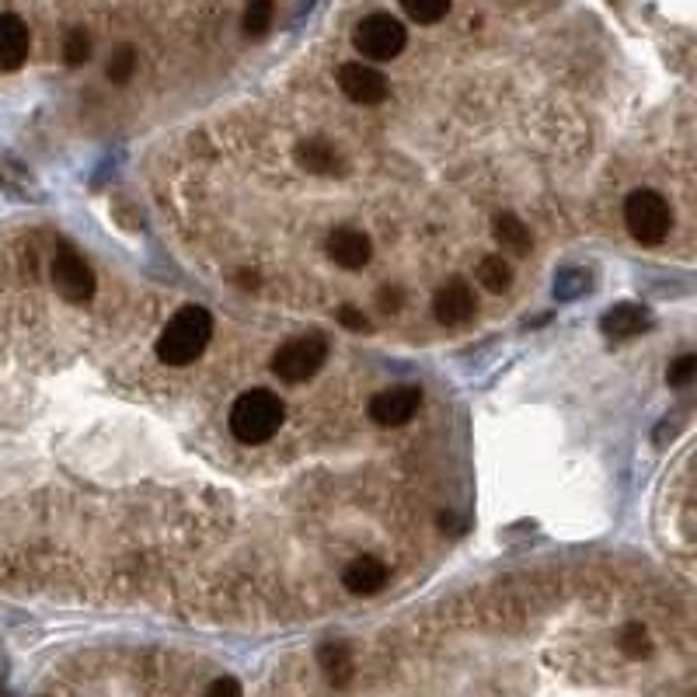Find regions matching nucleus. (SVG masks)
<instances>
[{
  "instance_id": "4be33fe9",
  "label": "nucleus",
  "mask_w": 697,
  "mask_h": 697,
  "mask_svg": "<svg viewBox=\"0 0 697 697\" xmlns=\"http://www.w3.org/2000/svg\"><path fill=\"white\" fill-rule=\"evenodd\" d=\"M105 74H108V81H112V84H126L129 77L137 74V50L133 46H119L112 53V60H108Z\"/></svg>"
},
{
  "instance_id": "393cba45",
  "label": "nucleus",
  "mask_w": 697,
  "mask_h": 697,
  "mask_svg": "<svg viewBox=\"0 0 697 697\" xmlns=\"http://www.w3.org/2000/svg\"><path fill=\"white\" fill-rule=\"evenodd\" d=\"M206 697H245V690H242V684H237L234 677H221V680L210 684Z\"/></svg>"
},
{
  "instance_id": "20e7f679",
  "label": "nucleus",
  "mask_w": 697,
  "mask_h": 697,
  "mask_svg": "<svg viewBox=\"0 0 697 697\" xmlns=\"http://www.w3.org/2000/svg\"><path fill=\"white\" fill-rule=\"evenodd\" d=\"M324 360H329V342H324L321 335H303V339H293V342L276 349L272 374L287 384H303L318 374V369L324 366Z\"/></svg>"
},
{
  "instance_id": "412c9836",
  "label": "nucleus",
  "mask_w": 697,
  "mask_h": 697,
  "mask_svg": "<svg viewBox=\"0 0 697 697\" xmlns=\"http://www.w3.org/2000/svg\"><path fill=\"white\" fill-rule=\"evenodd\" d=\"M87 56H92V35L84 29H71L67 39H63V60H67V67H84Z\"/></svg>"
},
{
  "instance_id": "a878e982",
  "label": "nucleus",
  "mask_w": 697,
  "mask_h": 697,
  "mask_svg": "<svg viewBox=\"0 0 697 697\" xmlns=\"http://www.w3.org/2000/svg\"><path fill=\"white\" fill-rule=\"evenodd\" d=\"M377 303H380V311L384 314H395V311H401V287H384L380 293H377Z\"/></svg>"
},
{
  "instance_id": "f8f14e48",
  "label": "nucleus",
  "mask_w": 697,
  "mask_h": 697,
  "mask_svg": "<svg viewBox=\"0 0 697 697\" xmlns=\"http://www.w3.org/2000/svg\"><path fill=\"white\" fill-rule=\"evenodd\" d=\"M329 258L342 269H363L369 258H374V245L363 230L342 227L329 237Z\"/></svg>"
},
{
  "instance_id": "dca6fc26",
  "label": "nucleus",
  "mask_w": 697,
  "mask_h": 697,
  "mask_svg": "<svg viewBox=\"0 0 697 697\" xmlns=\"http://www.w3.org/2000/svg\"><path fill=\"white\" fill-rule=\"evenodd\" d=\"M478 282H482L489 293H503L513 287V266L503 255H485L478 261Z\"/></svg>"
},
{
  "instance_id": "b1692460",
  "label": "nucleus",
  "mask_w": 697,
  "mask_h": 697,
  "mask_svg": "<svg viewBox=\"0 0 697 697\" xmlns=\"http://www.w3.org/2000/svg\"><path fill=\"white\" fill-rule=\"evenodd\" d=\"M694 377H697V356H694V353H684V356H677V360L669 363V369H666V380H669V387H687Z\"/></svg>"
},
{
  "instance_id": "2eb2a0df",
  "label": "nucleus",
  "mask_w": 697,
  "mask_h": 697,
  "mask_svg": "<svg viewBox=\"0 0 697 697\" xmlns=\"http://www.w3.org/2000/svg\"><path fill=\"white\" fill-rule=\"evenodd\" d=\"M297 161H300V168H308L314 174H335L342 168L339 150L329 140H318V137L314 140H303L297 147Z\"/></svg>"
},
{
  "instance_id": "9b49d317",
  "label": "nucleus",
  "mask_w": 697,
  "mask_h": 697,
  "mask_svg": "<svg viewBox=\"0 0 697 697\" xmlns=\"http://www.w3.org/2000/svg\"><path fill=\"white\" fill-rule=\"evenodd\" d=\"M29 46H32V35L29 25L21 21L18 14H0V71H18L25 67L29 60Z\"/></svg>"
},
{
  "instance_id": "ddd939ff",
  "label": "nucleus",
  "mask_w": 697,
  "mask_h": 697,
  "mask_svg": "<svg viewBox=\"0 0 697 697\" xmlns=\"http://www.w3.org/2000/svg\"><path fill=\"white\" fill-rule=\"evenodd\" d=\"M600 324L610 339H635L652 329V314L642 308V303H614Z\"/></svg>"
},
{
  "instance_id": "f257e3e1",
  "label": "nucleus",
  "mask_w": 697,
  "mask_h": 697,
  "mask_svg": "<svg viewBox=\"0 0 697 697\" xmlns=\"http://www.w3.org/2000/svg\"><path fill=\"white\" fill-rule=\"evenodd\" d=\"M210 339H213V314L206 308H200V303H189V308L174 314L168 321V329L161 332L158 356L168 366H189L206 353Z\"/></svg>"
},
{
  "instance_id": "a211bd4d",
  "label": "nucleus",
  "mask_w": 697,
  "mask_h": 697,
  "mask_svg": "<svg viewBox=\"0 0 697 697\" xmlns=\"http://www.w3.org/2000/svg\"><path fill=\"white\" fill-rule=\"evenodd\" d=\"M590 287H593L590 269L569 266V269H561V272L555 276V297H558V300H576V297H582Z\"/></svg>"
},
{
  "instance_id": "bb28decb",
  "label": "nucleus",
  "mask_w": 697,
  "mask_h": 697,
  "mask_svg": "<svg viewBox=\"0 0 697 697\" xmlns=\"http://www.w3.org/2000/svg\"><path fill=\"white\" fill-rule=\"evenodd\" d=\"M339 321L345 324L349 332H366V318H363V311L353 308V303H345V308H339Z\"/></svg>"
},
{
  "instance_id": "7ed1b4c3",
  "label": "nucleus",
  "mask_w": 697,
  "mask_h": 697,
  "mask_svg": "<svg viewBox=\"0 0 697 697\" xmlns=\"http://www.w3.org/2000/svg\"><path fill=\"white\" fill-rule=\"evenodd\" d=\"M624 224L639 245H663L673 230V210L660 192L635 189L624 200Z\"/></svg>"
},
{
  "instance_id": "9d476101",
  "label": "nucleus",
  "mask_w": 697,
  "mask_h": 697,
  "mask_svg": "<svg viewBox=\"0 0 697 697\" xmlns=\"http://www.w3.org/2000/svg\"><path fill=\"white\" fill-rule=\"evenodd\" d=\"M390 572H387V565L374 555H360L345 565V572H342V586L353 597H374L380 593L384 586H387Z\"/></svg>"
},
{
  "instance_id": "f3484780",
  "label": "nucleus",
  "mask_w": 697,
  "mask_h": 697,
  "mask_svg": "<svg viewBox=\"0 0 697 697\" xmlns=\"http://www.w3.org/2000/svg\"><path fill=\"white\" fill-rule=\"evenodd\" d=\"M321 669L329 673V680L335 687L349 684V677H353V652H349V645L342 642H332L321 648Z\"/></svg>"
},
{
  "instance_id": "1a4fd4ad",
  "label": "nucleus",
  "mask_w": 697,
  "mask_h": 697,
  "mask_svg": "<svg viewBox=\"0 0 697 697\" xmlns=\"http://www.w3.org/2000/svg\"><path fill=\"white\" fill-rule=\"evenodd\" d=\"M474 311H478V300L464 279H450L447 287H440L432 297V314L440 324H468Z\"/></svg>"
},
{
  "instance_id": "4468645a",
  "label": "nucleus",
  "mask_w": 697,
  "mask_h": 697,
  "mask_svg": "<svg viewBox=\"0 0 697 697\" xmlns=\"http://www.w3.org/2000/svg\"><path fill=\"white\" fill-rule=\"evenodd\" d=\"M492 230L498 237V245H503L510 255H519V258L530 255V248H534L530 230H527V224H523L516 213H498L492 221Z\"/></svg>"
},
{
  "instance_id": "5701e85b",
  "label": "nucleus",
  "mask_w": 697,
  "mask_h": 697,
  "mask_svg": "<svg viewBox=\"0 0 697 697\" xmlns=\"http://www.w3.org/2000/svg\"><path fill=\"white\" fill-rule=\"evenodd\" d=\"M621 648L628 652L631 660H642V656H648V631L642 628V624H628L624 631H621Z\"/></svg>"
},
{
  "instance_id": "6ab92c4d",
  "label": "nucleus",
  "mask_w": 697,
  "mask_h": 697,
  "mask_svg": "<svg viewBox=\"0 0 697 697\" xmlns=\"http://www.w3.org/2000/svg\"><path fill=\"white\" fill-rule=\"evenodd\" d=\"M401 11L419 25H436L450 14V0H401Z\"/></svg>"
},
{
  "instance_id": "423d86ee",
  "label": "nucleus",
  "mask_w": 697,
  "mask_h": 697,
  "mask_svg": "<svg viewBox=\"0 0 697 697\" xmlns=\"http://www.w3.org/2000/svg\"><path fill=\"white\" fill-rule=\"evenodd\" d=\"M419 408H422V390L416 384H398L374 395V401H369V419L384 429H395L416 419Z\"/></svg>"
},
{
  "instance_id": "f03ea898",
  "label": "nucleus",
  "mask_w": 697,
  "mask_h": 697,
  "mask_svg": "<svg viewBox=\"0 0 697 697\" xmlns=\"http://www.w3.org/2000/svg\"><path fill=\"white\" fill-rule=\"evenodd\" d=\"M282 419H287V405L279 401V395H272L269 387H255L245 390L242 398L230 408V432L234 440L242 443H269L279 432Z\"/></svg>"
},
{
  "instance_id": "39448f33",
  "label": "nucleus",
  "mask_w": 697,
  "mask_h": 697,
  "mask_svg": "<svg viewBox=\"0 0 697 697\" xmlns=\"http://www.w3.org/2000/svg\"><path fill=\"white\" fill-rule=\"evenodd\" d=\"M408 42V32L398 18H390L384 11L377 14H366L356 32H353V46L374 63H384V60H395Z\"/></svg>"
},
{
  "instance_id": "aec40b11",
  "label": "nucleus",
  "mask_w": 697,
  "mask_h": 697,
  "mask_svg": "<svg viewBox=\"0 0 697 697\" xmlns=\"http://www.w3.org/2000/svg\"><path fill=\"white\" fill-rule=\"evenodd\" d=\"M272 14H276V4L272 0H248V8H245V35H266L272 29Z\"/></svg>"
},
{
  "instance_id": "0eeeda50",
  "label": "nucleus",
  "mask_w": 697,
  "mask_h": 697,
  "mask_svg": "<svg viewBox=\"0 0 697 697\" xmlns=\"http://www.w3.org/2000/svg\"><path fill=\"white\" fill-rule=\"evenodd\" d=\"M53 287L63 300H71V303H87L95 297V272L92 266L71 248H63L56 258H53Z\"/></svg>"
},
{
  "instance_id": "6e6552de",
  "label": "nucleus",
  "mask_w": 697,
  "mask_h": 697,
  "mask_svg": "<svg viewBox=\"0 0 697 697\" xmlns=\"http://www.w3.org/2000/svg\"><path fill=\"white\" fill-rule=\"evenodd\" d=\"M339 87H342V95L356 105H380L390 92L387 77L377 67H369V63H342Z\"/></svg>"
}]
</instances>
